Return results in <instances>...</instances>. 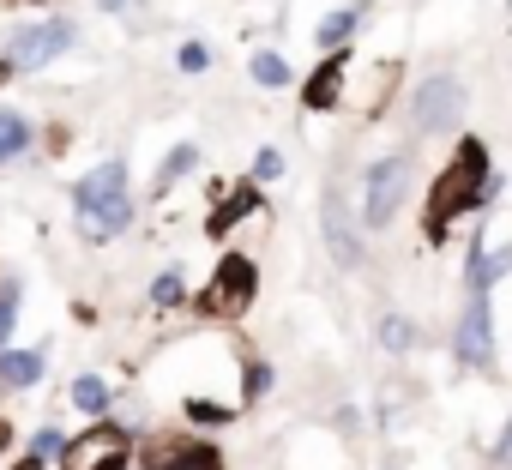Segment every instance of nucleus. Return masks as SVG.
Listing matches in <instances>:
<instances>
[{
	"label": "nucleus",
	"instance_id": "nucleus-1",
	"mask_svg": "<svg viewBox=\"0 0 512 470\" xmlns=\"http://www.w3.org/2000/svg\"><path fill=\"white\" fill-rule=\"evenodd\" d=\"M73 235L85 248H109L133 229V175L127 157H103L73 181Z\"/></svg>",
	"mask_w": 512,
	"mask_h": 470
},
{
	"label": "nucleus",
	"instance_id": "nucleus-2",
	"mask_svg": "<svg viewBox=\"0 0 512 470\" xmlns=\"http://www.w3.org/2000/svg\"><path fill=\"white\" fill-rule=\"evenodd\" d=\"M482 187H488V145H482V139H464V145L446 157V169L434 175V187H428L422 229L434 235V242H446L452 223L482 205Z\"/></svg>",
	"mask_w": 512,
	"mask_h": 470
},
{
	"label": "nucleus",
	"instance_id": "nucleus-3",
	"mask_svg": "<svg viewBox=\"0 0 512 470\" xmlns=\"http://www.w3.org/2000/svg\"><path fill=\"white\" fill-rule=\"evenodd\" d=\"M253 296H260V266H253V254L229 248V254H217L211 278H205V284L187 296V308H193L199 320H217V326H229V320H241V314L253 308Z\"/></svg>",
	"mask_w": 512,
	"mask_h": 470
},
{
	"label": "nucleus",
	"instance_id": "nucleus-4",
	"mask_svg": "<svg viewBox=\"0 0 512 470\" xmlns=\"http://www.w3.org/2000/svg\"><path fill=\"white\" fill-rule=\"evenodd\" d=\"M73 43H79L73 13H49V19L19 25V31L7 37V49H0V61H7V67H13V79H19V73H43V67H49V61H61Z\"/></svg>",
	"mask_w": 512,
	"mask_h": 470
},
{
	"label": "nucleus",
	"instance_id": "nucleus-5",
	"mask_svg": "<svg viewBox=\"0 0 512 470\" xmlns=\"http://www.w3.org/2000/svg\"><path fill=\"white\" fill-rule=\"evenodd\" d=\"M410 157L404 151H386L368 175H362V223L368 229H386L392 217H398V205L410 199Z\"/></svg>",
	"mask_w": 512,
	"mask_h": 470
},
{
	"label": "nucleus",
	"instance_id": "nucleus-6",
	"mask_svg": "<svg viewBox=\"0 0 512 470\" xmlns=\"http://www.w3.org/2000/svg\"><path fill=\"white\" fill-rule=\"evenodd\" d=\"M133 458L139 470H223L217 440H199V434H145L133 440Z\"/></svg>",
	"mask_w": 512,
	"mask_h": 470
},
{
	"label": "nucleus",
	"instance_id": "nucleus-7",
	"mask_svg": "<svg viewBox=\"0 0 512 470\" xmlns=\"http://www.w3.org/2000/svg\"><path fill=\"white\" fill-rule=\"evenodd\" d=\"M115 458H133V434L121 428V422H85L67 446H61V470H103V464H115Z\"/></svg>",
	"mask_w": 512,
	"mask_h": 470
},
{
	"label": "nucleus",
	"instance_id": "nucleus-8",
	"mask_svg": "<svg viewBox=\"0 0 512 470\" xmlns=\"http://www.w3.org/2000/svg\"><path fill=\"white\" fill-rule=\"evenodd\" d=\"M464 79L458 73H428L422 85H416V97H410V121H416V133H446V127H458V115H464Z\"/></svg>",
	"mask_w": 512,
	"mask_h": 470
},
{
	"label": "nucleus",
	"instance_id": "nucleus-9",
	"mask_svg": "<svg viewBox=\"0 0 512 470\" xmlns=\"http://www.w3.org/2000/svg\"><path fill=\"white\" fill-rule=\"evenodd\" d=\"M458 362L464 368H488L494 362V302L488 296H470V308H464V320H458Z\"/></svg>",
	"mask_w": 512,
	"mask_h": 470
},
{
	"label": "nucleus",
	"instance_id": "nucleus-10",
	"mask_svg": "<svg viewBox=\"0 0 512 470\" xmlns=\"http://www.w3.org/2000/svg\"><path fill=\"white\" fill-rule=\"evenodd\" d=\"M260 211H266V193L253 187V181H241V187H229L223 199H211V211H205V235H211V242H229L235 223L260 217Z\"/></svg>",
	"mask_w": 512,
	"mask_h": 470
},
{
	"label": "nucleus",
	"instance_id": "nucleus-11",
	"mask_svg": "<svg viewBox=\"0 0 512 470\" xmlns=\"http://www.w3.org/2000/svg\"><path fill=\"white\" fill-rule=\"evenodd\" d=\"M43 374H49V344H7L0 350V392L25 398L43 386Z\"/></svg>",
	"mask_w": 512,
	"mask_h": 470
},
{
	"label": "nucleus",
	"instance_id": "nucleus-12",
	"mask_svg": "<svg viewBox=\"0 0 512 470\" xmlns=\"http://www.w3.org/2000/svg\"><path fill=\"white\" fill-rule=\"evenodd\" d=\"M320 229H326L332 260H338L344 272H356V266H362V235H356L350 205H344V193H338V187H332V193H326V205H320Z\"/></svg>",
	"mask_w": 512,
	"mask_h": 470
},
{
	"label": "nucleus",
	"instance_id": "nucleus-13",
	"mask_svg": "<svg viewBox=\"0 0 512 470\" xmlns=\"http://www.w3.org/2000/svg\"><path fill=\"white\" fill-rule=\"evenodd\" d=\"M344 85H350V49H338V55H326L308 79H302V109H314V115H326V109H338V97H344Z\"/></svg>",
	"mask_w": 512,
	"mask_h": 470
},
{
	"label": "nucleus",
	"instance_id": "nucleus-14",
	"mask_svg": "<svg viewBox=\"0 0 512 470\" xmlns=\"http://www.w3.org/2000/svg\"><path fill=\"white\" fill-rule=\"evenodd\" d=\"M67 404H73L85 422H103V416H109V404H115V386H109L103 374H91V368H85V374H73V380H67Z\"/></svg>",
	"mask_w": 512,
	"mask_h": 470
},
{
	"label": "nucleus",
	"instance_id": "nucleus-15",
	"mask_svg": "<svg viewBox=\"0 0 512 470\" xmlns=\"http://www.w3.org/2000/svg\"><path fill=\"white\" fill-rule=\"evenodd\" d=\"M368 19V0H344V7H332L326 19H320V31H314V43L326 49V55H338L350 37H356V25Z\"/></svg>",
	"mask_w": 512,
	"mask_h": 470
},
{
	"label": "nucleus",
	"instance_id": "nucleus-16",
	"mask_svg": "<svg viewBox=\"0 0 512 470\" xmlns=\"http://www.w3.org/2000/svg\"><path fill=\"white\" fill-rule=\"evenodd\" d=\"M37 151V121L25 109H0V169Z\"/></svg>",
	"mask_w": 512,
	"mask_h": 470
},
{
	"label": "nucleus",
	"instance_id": "nucleus-17",
	"mask_svg": "<svg viewBox=\"0 0 512 470\" xmlns=\"http://www.w3.org/2000/svg\"><path fill=\"white\" fill-rule=\"evenodd\" d=\"M193 169H199V145H187V139H181V145H169V151H163V163H157V175H151V199H163V193H169L175 181H187Z\"/></svg>",
	"mask_w": 512,
	"mask_h": 470
},
{
	"label": "nucleus",
	"instance_id": "nucleus-18",
	"mask_svg": "<svg viewBox=\"0 0 512 470\" xmlns=\"http://www.w3.org/2000/svg\"><path fill=\"white\" fill-rule=\"evenodd\" d=\"M187 296H193V290H187V272H181V266L157 272V278H151V290H145V302H151L157 314H175V308H187Z\"/></svg>",
	"mask_w": 512,
	"mask_h": 470
},
{
	"label": "nucleus",
	"instance_id": "nucleus-19",
	"mask_svg": "<svg viewBox=\"0 0 512 470\" xmlns=\"http://www.w3.org/2000/svg\"><path fill=\"white\" fill-rule=\"evenodd\" d=\"M272 362H260V356H241V386H235V410H247V404H260L266 392H272Z\"/></svg>",
	"mask_w": 512,
	"mask_h": 470
},
{
	"label": "nucleus",
	"instance_id": "nucleus-20",
	"mask_svg": "<svg viewBox=\"0 0 512 470\" xmlns=\"http://www.w3.org/2000/svg\"><path fill=\"white\" fill-rule=\"evenodd\" d=\"M181 416L193 428H229L241 410H235V398H181Z\"/></svg>",
	"mask_w": 512,
	"mask_h": 470
},
{
	"label": "nucleus",
	"instance_id": "nucleus-21",
	"mask_svg": "<svg viewBox=\"0 0 512 470\" xmlns=\"http://www.w3.org/2000/svg\"><path fill=\"white\" fill-rule=\"evenodd\" d=\"M247 79H253V85H266V91H284L296 73H290V61H284L278 49H260V55L247 61Z\"/></svg>",
	"mask_w": 512,
	"mask_h": 470
},
{
	"label": "nucleus",
	"instance_id": "nucleus-22",
	"mask_svg": "<svg viewBox=\"0 0 512 470\" xmlns=\"http://www.w3.org/2000/svg\"><path fill=\"white\" fill-rule=\"evenodd\" d=\"M19 308H25V278H0V350L19 332Z\"/></svg>",
	"mask_w": 512,
	"mask_h": 470
},
{
	"label": "nucleus",
	"instance_id": "nucleus-23",
	"mask_svg": "<svg viewBox=\"0 0 512 470\" xmlns=\"http://www.w3.org/2000/svg\"><path fill=\"white\" fill-rule=\"evenodd\" d=\"M19 446H25L31 458H43V464H55V458H61V446H67V434H61L55 422H43V428H31V434H25Z\"/></svg>",
	"mask_w": 512,
	"mask_h": 470
},
{
	"label": "nucleus",
	"instance_id": "nucleus-24",
	"mask_svg": "<svg viewBox=\"0 0 512 470\" xmlns=\"http://www.w3.org/2000/svg\"><path fill=\"white\" fill-rule=\"evenodd\" d=\"M175 73H187V79H199V73H211V43H199V37H187V43L175 49Z\"/></svg>",
	"mask_w": 512,
	"mask_h": 470
},
{
	"label": "nucleus",
	"instance_id": "nucleus-25",
	"mask_svg": "<svg viewBox=\"0 0 512 470\" xmlns=\"http://www.w3.org/2000/svg\"><path fill=\"white\" fill-rule=\"evenodd\" d=\"M380 344H386L392 356H404V350L416 344V326H410L404 314H386V320H380Z\"/></svg>",
	"mask_w": 512,
	"mask_h": 470
},
{
	"label": "nucleus",
	"instance_id": "nucleus-26",
	"mask_svg": "<svg viewBox=\"0 0 512 470\" xmlns=\"http://www.w3.org/2000/svg\"><path fill=\"white\" fill-rule=\"evenodd\" d=\"M284 175V151L278 145H266V151H253V169H247V181L260 187V181H278Z\"/></svg>",
	"mask_w": 512,
	"mask_h": 470
},
{
	"label": "nucleus",
	"instance_id": "nucleus-27",
	"mask_svg": "<svg viewBox=\"0 0 512 470\" xmlns=\"http://www.w3.org/2000/svg\"><path fill=\"white\" fill-rule=\"evenodd\" d=\"M67 139H73V127H67V121H55V127L43 133V157H61V151H67Z\"/></svg>",
	"mask_w": 512,
	"mask_h": 470
},
{
	"label": "nucleus",
	"instance_id": "nucleus-28",
	"mask_svg": "<svg viewBox=\"0 0 512 470\" xmlns=\"http://www.w3.org/2000/svg\"><path fill=\"white\" fill-rule=\"evenodd\" d=\"M19 446V428H13V416H0V452H13Z\"/></svg>",
	"mask_w": 512,
	"mask_h": 470
},
{
	"label": "nucleus",
	"instance_id": "nucleus-29",
	"mask_svg": "<svg viewBox=\"0 0 512 470\" xmlns=\"http://www.w3.org/2000/svg\"><path fill=\"white\" fill-rule=\"evenodd\" d=\"M494 464H512V422H506V434L494 440Z\"/></svg>",
	"mask_w": 512,
	"mask_h": 470
},
{
	"label": "nucleus",
	"instance_id": "nucleus-30",
	"mask_svg": "<svg viewBox=\"0 0 512 470\" xmlns=\"http://www.w3.org/2000/svg\"><path fill=\"white\" fill-rule=\"evenodd\" d=\"M7 470H49V464H43V458H31V452H19V458H13Z\"/></svg>",
	"mask_w": 512,
	"mask_h": 470
},
{
	"label": "nucleus",
	"instance_id": "nucleus-31",
	"mask_svg": "<svg viewBox=\"0 0 512 470\" xmlns=\"http://www.w3.org/2000/svg\"><path fill=\"white\" fill-rule=\"evenodd\" d=\"M97 7H103V13H127V0H97Z\"/></svg>",
	"mask_w": 512,
	"mask_h": 470
},
{
	"label": "nucleus",
	"instance_id": "nucleus-32",
	"mask_svg": "<svg viewBox=\"0 0 512 470\" xmlns=\"http://www.w3.org/2000/svg\"><path fill=\"white\" fill-rule=\"evenodd\" d=\"M103 470H133V458H115V464H103Z\"/></svg>",
	"mask_w": 512,
	"mask_h": 470
}]
</instances>
